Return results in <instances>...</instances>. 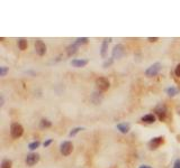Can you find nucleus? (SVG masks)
I'll return each mask as SVG.
<instances>
[{"label":"nucleus","mask_w":180,"mask_h":168,"mask_svg":"<svg viewBox=\"0 0 180 168\" xmlns=\"http://www.w3.org/2000/svg\"><path fill=\"white\" fill-rule=\"evenodd\" d=\"M22 133H24V128H22V126L20 123H18V122L11 123V126H10L11 137L14 138V139H18V138L22 137Z\"/></svg>","instance_id":"f257e3e1"},{"label":"nucleus","mask_w":180,"mask_h":168,"mask_svg":"<svg viewBox=\"0 0 180 168\" xmlns=\"http://www.w3.org/2000/svg\"><path fill=\"white\" fill-rule=\"evenodd\" d=\"M160 70H161L160 63H154V64H152L151 66H149L146 68L144 74H145V76H148V77H153V76H155L158 73L160 72Z\"/></svg>","instance_id":"f03ea898"},{"label":"nucleus","mask_w":180,"mask_h":168,"mask_svg":"<svg viewBox=\"0 0 180 168\" xmlns=\"http://www.w3.org/2000/svg\"><path fill=\"white\" fill-rule=\"evenodd\" d=\"M125 54V47H124L123 44H117L112 47V58L114 59H119L123 57V55Z\"/></svg>","instance_id":"7ed1b4c3"},{"label":"nucleus","mask_w":180,"mask_h":168,"mask_svg":"<svg viewBox=\"0 0 180 168\" xmlns=\"http://www.w3.org/2000/svg\"><path fill=\"white\" fill-rule=\"evenodd\" d=\"M167 106L164 104H159V105L155 106L154 109V113L157 114V117L159 118L160 121H164L167 117Z\"/></svg>","instance_id":"20e7f679"},{"label":"nucleus","mask_w":180,"mask_h":168,"mask_svg":"<svg viewBox=\"0 0 180 168\" xmlns=\"http://www.w3.org/2000/svg\"><path fill=\"white\" fill-rule=\"evenodd\" d=\"M96 86L99 91H107L110 86V82L106 77H99L96 80Z\"/></svg>","instance_id":"39448f33"},{"label":"nucleus","mask_w":180,"mask_h":168,"mask_svg":"<svg viewBox=\"0 0 180 168\" xmlns=\"http://www.w3.org/2000/svg\"><path fill=\"white\" fill-rule=\"evenodd\" d=\"M60 151L63 156H69L73 151V145L71 141H63L60 146Z\"/></svg>","instance_id":"423d86ee"},{"label":"nucleus","mask_w":180,"mask_h":168,"mask_svg":"<svg viewBox=\"0 0 180 168\" xmlns=\"http://www.w3.org/2000/svg\"><path fill=\"white\" fill-rule=\"evenodd\" d=\"M39 161V155L37 152H31L25 158V162L27 166H34Z\"/></svg>","instance_id":"0eeeda50"},{"label":"nucleus","mask_w":180,"mask_h":168,"mask_svg":"<svg viewBox=\"0 0 180 168\" xmlns=\"http://www.w3.org/2000/svg\"><path fill=\"white\" fill-rule=\"evenodd\" d=\"M163 142H164V138H163V137H154V138H152V139L150 140L148 145H149L150 149L155 150V149L159 148V147H160Z\"/></svg>","instance_id":"6e6552de"},{"label":"nucleus","mask_w":180,"mask_h":168,"mask_svg":"<svg viewBox=\"0 0 180 168\" xmlns=\"http://www.w3.org/2000/svg\"><path fill=\"white\" fill-rule=\"evenodd\" d=\"M35 50H36V53L38 54L39 56H43L46 53V45L44 44L43 40L36 39V42H35Z\"/></svg>","instance_id":"1a4fd4ad"},{"label":"nucleus","mask_w":180,"mask_h":168,"mask_svg":"<svg viewBox=\"0 0 180 168\" xmlns=\"http://www.w3.org/2000/svg\"><path fill=\"white\" fill-rule=\"evenodd\" d=\"M112 42V38H106L104 39V42L101 44V50H100V55L102 58H106L107 52H108V44Z\"/></svg>","instance_id":"9d476101"},{"label":"nucleus","mask_w":180,"mask_h":168,"mask_svg":"<svg viewBox=\"0 0 180 168\" xmlns=\"http://www.w3.org/2000/svg\"><path fill=\"white\" fill-rule=\"evenodd\" d=\"M116 128H117L118 131L122 132V133H127V132L131 130V124L127 122H121L116 126Z\"/></svg>","instance_id":"9b49d317"},{"label":"nucleus","mask_w":180,"mask_h":168,"mask_svg":"<svg viewBox=\"0 0 180 168\" xmlns=\"http://www.w3.org/2000/svg\"><path fill=\"white\" fill-rule=\"evenodd\" d=\"M78 47H79V45L77 44V43H72V44H70L69 46L67 47V54L68 56H73L74 54L78 52Z\"/></svg>","instance_id":"f8f14e48"},{"label":"nucleus","mask_w":180,"mask_h":168,"mask_svg":"<svg viewBox=\"0 0 180 168\" xmlns=\"http://www.w3.org/2000/svg\"><path fill=\"white\" fill-rule=\"evenodd\" d=\"M88 59H78V58H76V59H72L71 61V65H72L73 67H83V66H86V65L88 64Z\"/></svg>","instance_id":"ddd939ff"},{"label":"nucleus","mask_w":180,"mask_h":168,"mask_svg":"<svg viewBox=\"0 0 180 168\" xmlns=\"http://www.w3.org/2000/svg\"><path fill=\"white\" fill-rule=\"evenodd\" d=\"M155 114H153V113H149V114H145L142 117V119L141 120L143 121V122L145 123H149V124H151V123H154L155 122Z\"/></svg>","instance_id":"4468645a"},{"label":"nucleus","mask_w":180,"mask_h":168,"mask_svg":"<svg viewBox=\"0 0 180 168\" xmlns=\"http://www.w3.org/2000/svg\"><path fill=\"white\" fill-rule=\"evenodd\" d=\"M90 100L92 101L95 104H100L101 100H102V95H101V93L93 92L92 94H91V99H90Z\"/></svg>","instance_id":"2eb2a0df"},{"label":"nucleus","mask_w":180,"mask_h":168,"mask_svg":"<svg viewBox=\"0 0 180 168\" xmlns=\"http://www.w3.org/2000/svg\"><path fill=\"white\" fill-rule=\"evenodd\" d=\"M166 92H167V94H168L169 96H176V95L179 93V89H178V87H176V86H170V87H168V89L166 90Z\"/></svg>","instance_id":"dca6fc26"},{"label":"nucleus","mask_w":180,"mask_h":168,"mask_svg":"<svg viewBox=\"0 0 180 168\" xmlns=\"http://www.w3.org/2000/svg\"><path fill=\"white\" fill-rule=\"evenodd\" d=\"M17 44H18V47L20 50H25L27 48V40L25 38H18L17 39Z\"/></svg>","instance_id":"f3484780"},{"label":"nucleus","mask_w":180,"mask_h":168,"mask_svg":"<svg viewBox=\"0 0 180 168\" xmlns=\"http://www.w3.org/2000/svg\"><path fill=\"white\" fill-rule=\"evenodd\" d=\"M12 167V161L8 158H5V159L1 160V165L0 168H11Z\"/></svg>","instance_id":"a211bd4d"},{"label":"nucleus","mask_w":180,"mask_h":168,"mask_svg":"<svg viewBox=\"0 0 180 168\" xmlns=\"http://www.w3.org/2000/svg\"><path fill=\"white\" fill-rule=\"evenodd\" d=\"M39 145H41V142H39L38 140H36V141H33V142H31L29 145H28V149H29V150H35V149L38 148Z\"/></svg>","instance_id":"6ab92c4d"},{"label":"nucleus","mask_w":180,"mask_h":168,"mask_svg":"<svg viewBox=\"0 0 180 168\" xmlns=\"http://www.w3.org/2000/svg\"><path fill=\"white\" fill-rule=\"evenodd\" d=\"M51 126H52V122L50 120H48V119H42L41 120V127L42 128H50Z\"/></svg>","instance_id":"aec40b11"},{"label":"nucleus","mask_w":180,"mask_h":168,"mask_svg":"<svg viewBox=\"0 0 180 168\" xmlns=\"http://www.w3.org/2000/svg\"><path fill=\"white\" fill-rule=\"evenodd\" d=\"M82 130H83V128H82V127H77V128H73L72 130L70 131V133H69V136H70V137H74L78 132L82 131Z\"/></svg>","instance_id":"412c9836"},{"label":"nucleus","mask_w":180,"mask_h":168,"mask_svg":"<svg viewBox=\"0 0 180 168\" xmlns=\"http://www.w3.org/2000/svg\"><path fill=\"white\" fill-rule=\"evenodd\" d=\"M78 45H83V44H87L88 43V38L87 37H79V38L76 39V42Z\"/></svg>","instance_id":"4be33fe9"},{"label":"nucleus","mask_w":180,"mask_h":168,"mask_svg":"<svg viewBox=\"0 0 180 168\" xmlns=\"http://www.w3.org/2000/svg\"><path fill=\"white\" fill-rule=\"evenodd\" d=\"M112 62H114V58H108V59H106V61L104 62V64H102V67H105V68H107V67H109L110 65L112 64Z\"/></svg>","instance_id":"5701e85b"},{"label":"nucleus","mask_w":180,"mask_h":168,"mask_svg":"<svg viewBox=\"0 0 180 168\" xmlns=\"http://www.w3.org/2000/svg\"><path fill=\"white\" fill-rule=\"evenodd\" d=\"M9 71L8 67H6V66H1L0 67V76H6V74H7V72Z\"/></svg>","instance_id":"b1692460"},{"label":"nucleus","mask_w":180,"mask_h":168,"mask_svg":"<svg viewBox=\"0 0 180 168\" xmlns=\"http://www.w3.org/2000/svg\"><path fill=\"white\" fill-rule=\"evenodd\" d=\"M174 74H176V76L180 77V63L176 66V68H174Z\"/></svg>","instance_id":"393cba45"},{"label":"nucleus","mask_w":180,"mask_h":168,"mask_svg":"<svg viewBox=\"0 0 180 168\" xmlns=\"http://www.w3.org/2000/svg\"><path fill=\"white\" fill-rule=\"evenodd\" d=\"M52 142H53V139H48L46 141H44V143H43V145H44V147H48V146H50Z\"/></svg>","instance_id":"a878e982"},{"label":"nucleus","mask_w":180,"mask_h":168,"mask_svg":"<svg viewBox=\"0 0 180 168\" xmlns=\"http://www.w3.org/2000/svg\"><path fill=\"white\" fill-rule=\"evenodd\" d=\"M148 40L151 43H155L159 40V38H158V37H148Z\"/></svg>","instance_id":"bb28decb"},{"label":"nucleus","mask_w":180,"mask_h":168,"mask_svg":"<svg viewBox=\"0 0 180 168\" xmlns=\"http://www.w3.org/2000/svg\"><path fill=\"white\" fill-rule=\"evenodd\" d=\"M172 168H180V159H177L176 161H174L173 167Z\"/></svg>","instance_id":"cd10ccee"},{"label":"nucleus","mask_w":180,"mask_h":168,"mask_svg":"<svg viewBox=\"0 0 180 168\" xmlns=\"http://www.w3.org/2000/svg\"><path fill=\"white\" fill-rule=\"evenodd\" d=\"M3 104H5V99H3V95L1 94L0 95V106H3Z\"/></svg>","instance_id":"c85d7f7f"},{"label":"nucleus","mask_w":180,"mask_h":168,"mask_svg":"<svg viewBox=\"0 0 180 168\" xmlns=\"http://www.w3.org/2000/svg\"><path fill=\"white\" fill-rule=\"evenodd\" d=\"M138 168H152L151 166H149V165H142V166H140Z\"/></svg>","instance_id":"c756f323"}]
</instances>
